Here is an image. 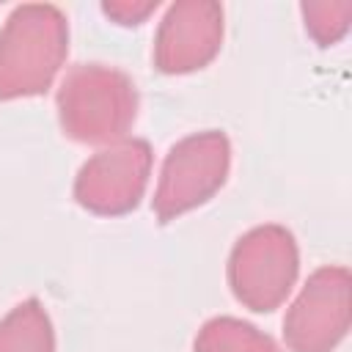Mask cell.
<instances>
[{
    "mask_svg": "<svg viewBox=\"0 0 352 352\" xmlns=\"http://www.w3.org/2000/svg\"><path fill=\"white\" fill-rule=\"evenodd\" d=\"M69 52V19L52 3L16 6L0 30V102L44 94Z\"/></svg>",
    "mask_w": 352,
    "mask_h": 352,
    "instance_id": "cell-1",
    "label": "cell"
},
{
    "mask_svg": "<svg viewBox=\"0 0 352 352\" xmlns=\"http://www.w3.org/2000/svg\"><path fill=\"white\" fill-rule=\"evenodd\" d=\"M55 102L63 135L91 146L124 140L138 116L132 77L104 63H77L60 80Z\"/></svg>",
    "mask_w": 352,
    "mask_h": 352,
    "instance_id": "cell-2",
    "label": "cell"
},
{
    "mask_svg": "<svg viewBox=\"0 0 352 352\" xmlns=\"http://www.w3.org/2000/svg\"><path fill=\"white\" fill-rule=\"evenodd\" d=\"M300 272L297 239L278 223H264L242 234L228 256V286L234 297L256 311H275L292 292Z\"/></svg>",
    "mask_w": 352,
    "mask_h": 352,
    "instance_id": "cell-3",
    "label": "cell"
},
{
    "mask_svg": "<svg viewBox=\"0 0 352 352\" xmlns=\"http://www.w3.org/2000/svg\"><path fill=\"white\" fill-rule=\"evenodd\" d=\"M231 143L220 129H204L182 138L165 154L151 209L160 223L206 204L228 179Z\"/></svg>",
    "mask_w": 352,
    "mask_h": 352,
    "instance_id": "cell-4",
    "label": "cell"
},
{
    "mask_svg": "<svg viewBox=\"0 0 352 352\" xmlns=\"http://www.w3.org/2000/svg\"><path fill=\"white\" fill-rule=\"evenodd\" d=\"M151 146L143 138H124L99 148L74 179V201L99 217L132 212L148 184Z\"/></svg>",
    "mask_w": 352,
    "mask_h": 352,
    "instance_id": "cell-5",
    "label": "cell"
},
{
    "mask_svg": "<svg viewBox=\"0 0 352 352\" xmlns=\"http://www.w3.org/2000/svg\"><path fill=\"white\" fill-rule=\"evenodd\" d=\"M349 270L319 267L283 319L286 346L292 352H333L349 330Z\"/></svg>",
    "mask_w": 352,
    "mask_h": 352,
    "instance_id": "cell-6",
    "label": "cell"
},
{
    "mask_svg": "<svg viewBox=\"0 0 352 352\" xmlns=\"http://www.w3.org/2000/svg\"><path fill=\"white\" fill-rule=\"evenodd\" d=\"M223 44V6L214 0L173 3L154 36V66L162 74H190L214 60Z\"/></svg>",
    "mask_w": 352,
    "mask_h": 352,
    "instance_id": "cell-7",
    "label": "cell"
},
{
    "mask_svg": "<svg viewBox=\"0 0 352 352\" xmlns=\"http://www.w3.org/2000/svg\"><path fill=\"white\" fill-rule=\"evenodd\" d=\"M0 352H55V327L47 308L28 297L0 319Z\"/></svg>",
    "mask_w": 352,
    "mask_h": 352,
    "instance_id": "cell-8",
    "label": "cell"
},
{
    "mask_svg": "<svg viewBox=\"0 0 352 352\" xmlns=\"http://www.w3.org/2000/svg\"><path fill=\"white\" fill-rule=\"evenodd\" d=\"M195 352H280L278 344L256 324L236 316H214L201 324Z\"/></svg>",
    "mask_w": 352,
    "mask_h": 352,
    "instance_id": "cell-9",
    "label": "cell"
},
{
    "mask_svg": "<svg viewBox=\"0 0 352 352\" xmlns=\"http://www.w3.org/2000/svg\"><path fill=\"white\" fill-rule=\"evenodd\" d=\"M300 11H302V19H305V30L311 33V38L319 47L336 44L349 30V19H352V3L349 0H341V3H302Z\"/></svg>",
    "mask_w": 352,
    "mask_h": 352,
    "instance_id": "cell-10",
    "label": "cell"
},
{
    "mask_svg": "<svg viewBox=\"0 0 352 352\" xmlns=\"http://www.w3.org/2000/svg\"><path fill=\"white\" fill-rule=\"evenodd\" d=\"M157 8V0H146V3H102V11L116 19L118 25H140L151 11Z\"/></svg>",
    "mask_w": 352,
    "mask_h": 352,
    "instance_id": "cell-11",
    "label": "cell"
}]
</instances>
